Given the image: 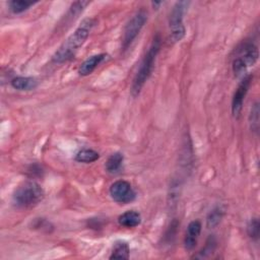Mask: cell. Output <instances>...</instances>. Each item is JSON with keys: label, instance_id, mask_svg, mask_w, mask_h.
Listing matches in <instances>:
<instances>
[{"label": "cell", "instance_id": "obj_6", "mask_svg": "<svg viewBox=\"0 0 260 260\" xmlns=\"http://www.w3.org/2000/svg\"><path fill=\"white\" fill-rule=\"evenodd\" d=\"M112 199L120 204H128L135 200L136 193L131 184L125 180H118L114 182L109 189Z\"/></svg>", "mask_w": 260, "mask_h": 260}, {"label": "cell", "instance_id": "obj_21", "mask_svg": "<svg viewBox=\"0 0 260 260\" xmlns=\"http://www.w3.org/2000/svg\"><path fill=\"white\" fill-rule=\"evenodd\" d=\"M247 233L252 240H258L260 233V223L257 217H253L250 219L247 225Z\"/></svg>", "mask_w": 260, "mask_h": 260}, {"label": "cell", "instance_id": "obj_3", "mask_svg": "<svg viewBox=\"0 0 260 260\" xmlns=\"http://www.w3.org/2000/svg\"><path fill=\"white\" fill-rule=\"evenodd\" d=\"M45 196L43 188L35 181L20 184L12 195V202L18 208H29L39 204Z\"/></svg>", "mask_w": 260, "mask_h": 260}, {"label": "cell", "instance_id": "obj_15", "mask_svg": "<svg viewBox=\"0 0 260 260\" xmlns=\"http://www.w3.org/2000/svg\"><path fill=\"white\" fill-rule=\"evenodd\" d=\"M130 254L129 245L124 241H118L114 244L110 259H128Z\"/></svg>", "mask_w": 260, "mask_h": 260}, {"label": "cell", "instance_id": "obj_22", "mask_svg": "<svg viewBox=\"0 0 260 260\" xmlns=\"http://www.w3.org/2000/svg\"><path fill=\"white\" fill-rule=\"evenodd\" d=\"M161 4H162V2H161V1H158V2H157V1H152V2H151L152 7H153V8H155V9H157Z\"/></svg>", "mask_w": 260, "mask_h": 260}, {"label": "cell", "instance_id": "obj_1", "mask_svg": "<svg viewBox=\"0 0 260 260\" xmlns=\"http://www.w3.org/2000/svg\"><path fill=\"white\" fill-rule=\"evenodd\" d=\"M94 23L95 20L93 18H84L78 27L62 43L59 49L55 52L52 57V61L54 63L61 64L74 57L79 48H81L87 40Z\"/></svg>", "mask_w": 260, "mask_h": 260}, {"label": "cell", "instance_id": "obj_19", "mask_svg": "<svg viewBox=\"0 0 260 260\" xmlns=\"http://www.w3.org/2000/svg\"><path fill=\"white\" fill-rule=\"evenodd\" d=\"M215 247H216V240L213 236H210L207 239L204 248L201 251H199L198 254L194 256V258H199V259L206 258L208 255H210L215 250Z\"/></svg>", "mask_w": 260, "mask_h": 260}, {"label": "cell", "instance_id": "obj_20", "mask_svg": "<svg viewBox=\"0 0 260 260\" xmlns=\"http://www.w3.org/2000/svg\"><path fill=\"white\" fill-rule=\"evenodd\" d=\"M88 4H89L88 1H76V2L72 3V5L70 6V9L68 11L67 18H70V19H72V17H73V19L76 18Z\"/></svg>", "mask_w": 260, "mask_h": 260}, {"label": "cell", "instance_id": "obj_7", "mask_svg": "<svg viewBox=\"0 0 260 260\" xmlns=\"http://www.w3.org/2000/svg\"><path fill=\"white\" fill-rule=\"evenodd\" d=\"M252 78H253V76L251 74L245 75L242 78L240 84L238 85V87L234 93V96L232 100V113H233L234 117H239V115L242 111L243 103H244L245 96L248 92V89L250 87Z\"/></svg>", "mask_w": 260, "mask_h": 260}, {"label": "cell", "instance_id": "obj_2", "mask_svg": "<svg viewBox=\"0 0 260 260\" xmlns=\"http://www.w3.org/2000/svg\"><path fill=\"white\" fill-rule=\"evenodd\" d=\"M160 45H161L160 37L158 35H156L153 38L151 45H150L147 53L144 55V57L139 65L138 71L136 72V74L133 78L130 91L134 98L139 95L143 85L145 84L147 79L150 77L153 67H154L156 56L160 50Z\"/></svg>", "mask_w": 260, "mask_h": 260}, {"label": "cell", "instance_id": "obj_5", "mask_svg": "<svg viewBox=\"0 0 260 260\" xmlns=\"http://www.w3.org/2000/svg\"><path fill=\"white\" fill-rule=\"evenodd\" d=\"M146 21H147V12L144 9H140L126 23L124 27V31H123L124 34H123V40H122L123 50L128 49V47L132 44L134 39L140 32L141 28L144 26Z\"/></svg>", "mask_w": 260, "mask_h": 260}, {"label": "cell", "instance_id": "obj_12", "mask_svg": "<svg viewBox=\"0 0 260 260\" xmlns=\"http://www.w3.org/2000/svg\"><path fill=\"white\" fill-rule=\"evenodd\" d=\"M118 222L124 228H135L141 222V215L135 210H128L118 217Z\"/></svg>", "mask_w": 260, "mask_h": 260}, {"label": "cell", "instance_id": "obj_4", "mask_svg": "<svg viewBox=\"0 0 260 260\" xmlns=\"http://www.w3.org/2000/svg\"><path fill=\"white\" fill-rule=\"evenodd\" d=\"M189 1H178L172 8L169 17L170 41L175 44L180 42L186 34V28L183 23L184 14L189 6Z\"/></svg>", "mask_w": 260, "mask_h": 260}, {"label": "cell", "instance_id": "obj_14", "mask_svg": "<svg viewBox=\"0 0 260 260\" xmlns=\"http://www.w3.org/2000/svg\"><path fill=\"white\" fill-rule=\"evenodd\" d=\"M223 215H224V209L222 208L221 205H217V206L213 207L209 211V213L207 214V217H206L207 228L213 229V228L217 226L220 223Z\"/></svg>", "mask_w": 260, "mask_h": 260}, {"label": "cell", "instance_id": "obj_11", "mask_svg": "<svg viewBox=\"0 0 260 260\" xmlns=\"http://www.w3.org/2000/svg\"><path fill=\"white\" fill-rule=\"evenodd\" d=\"M10 84L17 90H32L38 86V80L31 76H16L11 79Z\"/></svg>", "mask_w": 260, "mask_h": 260}, {"label": "cell", "instance_id": "obj_8", "mask_svg": "<svg viewBox=\"0 0 260 260\" xmlns=\"http://www.w3.org/2000/svg\"><path fill=\"white\" fill-rule=\"evenodd\" d=\"M239 58L247 67L253 66L259 57V51L256 45L250 42L244 43L238 50V55L236 56Z\"/></svg>", "mask_w": 260, "mask_h": 260}, {"label": "cell", "instance_id": "obj_16", "mask_svg": "<svg viewBox=\"0 0 260 260\" xmlns=\"http://www.w3.org/2000/svg\"><path fill=\"white\" fill-rule=\"evenodd\" d=\"M100 158V153L93 149L89 148H83L79 150L75 155V160L78 162H84V164H90Z\"/></svg>", "mask_w": 260, "mask_h": 260}, {"label": "cell", "instance_id": "obj_13", "mask_svg": "<svg viewBox=\"0 0 260 260\" xmlns=\"http://www.w3.org/2000/svg\"><path fill=\"white\" fill-rule=\"evenodd\" d=\"M123 160H124L123 153H121V152L112 153L106 161V165H105L106 171L111 174L118 173L123 165Z\"/></svg>", "mask_w": 260, "mask_h": 260}, {"label": "cell", "instance_id": "obj_9", "mask_svg": "<svg viewBox=\"0 0 260 260\" xmlns=\"http://www.w3.org/2000/svg\"><path fill=\"white\" fill-rule=\"evenodd\" d=\"M108 57V54H105V53H101V54H95V55H92L90 57H88L86 60H84L80 66H79V69H78V73L81 75V76H87L89 74H91L94 69L103 62L107 59Z\"/></svg>", "mask_w": 260, "mask_h": 260}, {"label": "cell", "instance_id": "obj_18", "mask_svg": "<svg viewBox=\"0 0 260 260\" xmlns=\"http://www.w3.org/2000/svg\"><path fill=\"white\" fill-rule=\"evenodd\" d=\"M249 123L250 128L253 132H258L259 130V103L256 102L250 112L249 115Z\"/></svg>", "mask_w": 260, "mask_h": 260}, {"label": "cell", "instance_id": "obj_10", "mask_svg": "<svg viewBox=\"0 0 260 260\" xmlns=\"http://www.w3.org/2000/svg\"><path fill=\"white\" fill-rule=\"evenodd\" d=\"M201 222L199 220H192L188 226H187V232L186 236L184 239V247L186 250H192L196 246L198 237L201 232Z\"/></svg>", "mask_w": 260, "mask_h": 260}, {"label": "cell", "instance_id": "obj_17", "mask_svg": "<svg viewBox=\"0 0 260 260\" xmlns=\"http://www.w3.org/2000/svg\"><path fill=\"white\" fill-rule=\"evenodd\" d=\"M36 2L26 1V0H12L8 2L9 10L14 14H19L27 10L30 6H32Z\"/></svg>", "mask_w": 260, "mask_h": 260}]
</instances>
